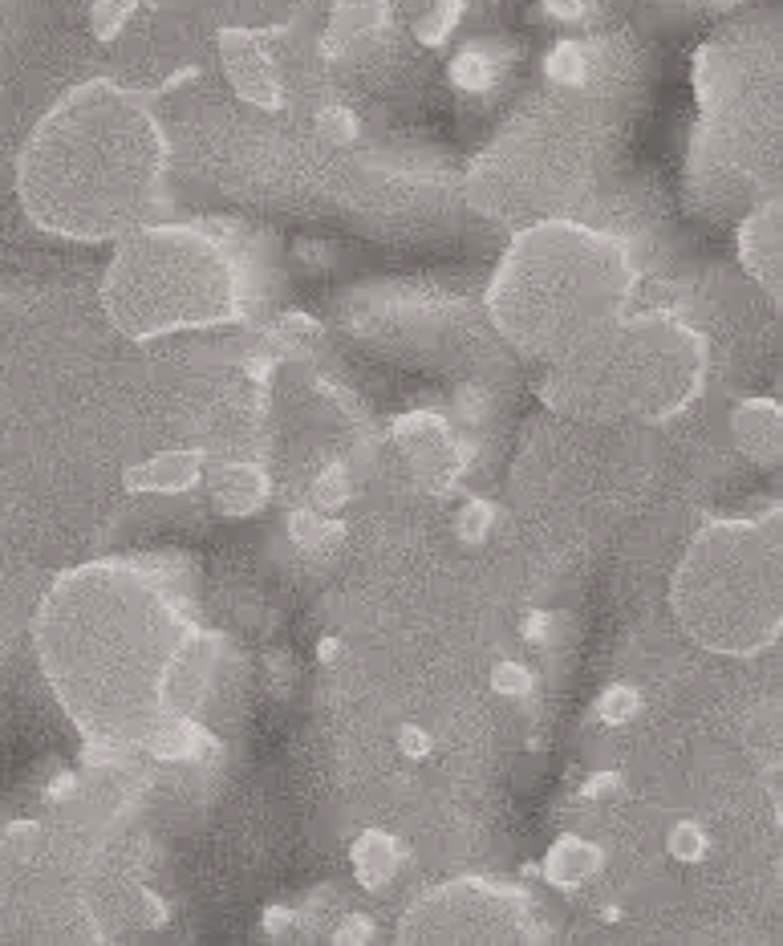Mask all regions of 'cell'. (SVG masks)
Segmentation results:
<instances>
[{
  "label": "cell",
  "mask_w": 783,
  "mask_h": 946,
  "mask_svg": "<svg viewBox=\"0 0 783 946\" xmlns=\"http://www.w3.org/2000/svg\"><path fill=\"white\" fill-rule=\"evenodd\" d=\"M402 943H536L540 918L523 890L488 878L434 885L402 915Z\"/></svg>",
  "instance_id": "52a82bcc"
},
{
  "label": "cell",
  "mask_w": 783,
  "mask_h": 946,
  "mask_svg": "<svg viewBox=\"0 0 783 946\" xmlns=\"http://www.w3.org/2000/svg\"><path fill=\"white\" fill-rule=\"evenodd\" d=\"M261 926H264V934L280 938L285 931H292V926H296V915H292L289 906H268V910H264V918H261Z\"/></svg>",
  "instance_id": "4dcf8cb0"
},
{
  "label": "cell",
  "mask_w": 783,
  "mask_h": 946,
  "mask_svg": "<svg viewBox=\"0 0 783 946\" xmlns=\"http://www.w3.org/2000/svg\"><path fill=\"white\" fill-rule=\"evenodd\" d=\"M451 81L459 86V90H488L495 81V65L488 53H479V49H467V53H459L455 58V65H451Z\"/></svg>",
  "instance_id": "d6986e66"
},
{
  "label": "cell",
  "mask_w": 783,
  "mask_h": 946,
  "mask_svg": "<svg viewBox=\"0 0 783 946\" xmlns=\"http://www.w3.org/2000/svg\"><path fill=\"white\" fill-rule=\"evenodd\" d=\"M601 861H605V854H601L593 841L577 837V833H565V837L553 841V849L544 857V878H548V885H556V890H577V885H584L589 878H597Z\"/></svg>",
  "instance_id": "5bb4252c"
},
{
  "label": "cell",
  "mask_w": 783,
  "mask_h": 946,
  "mask_svg": "<svg viewBox=\"0 0 783 946\" xmlns=\"http://www.w3.org/2000/svg\"><path fill=\"white\" fill-rule=\"evenodd\" d=\"M637 711H642V695H637L633 686L617 683V686H605V691H601V698H597L601 723L617 728V723H630Z\"/></svg>",
  "instance_id": "44dd1931"
},
{
  "label": "cell",
  "mask_w": 783,
  "mask_h": 946,
  "mask_svg": "<svg viewBox=\"0 0 783 946\" xmlns=\"http://www.w3.org/2000/svg\"><path fill=\"white\" fill-rule=\"evenodd\" d=\"M33 646L90 752L147 747L159 723L191 715L212 674V638L163 560H90L53 581Z\"/></svg>",
  "instance_id": "6da1fadb"
},
{
  "label": "cell",
  "mask_w": 783,
  "mask_h": 946,
  "mask_svg": "<svg viewBox=\"0 0 783 946\" xmlns=\"http://www.w3.org/2000/svg\"><path fill=\"white\" fill-rule=\"evenodd\" d=\"M626 792V780L617 772H597V775H589V784L581 789L584 800H609V796H621Z\"/></svg>",
  "instance_id": "f1b7e54d"
},
{
  "label": "cell",
  "mask_w": 783,
  "mask_h": 946,
  "mask_svg": "<svg viewBox=\"0 0 783 946\" xmlns=\"http://www.w3.org/2000/svg\"><path fill=\"white\" fill-rule=\"evenodd\" d=\"M163 172L151 114L110 86H86L46 118L21 159L25 207L62 236H114L147 212Z\"/></svg>",
  "instance_id": "7a4b0ae2"
},
{
  "label": "cell",
  "mask_w": 783,
  "mask_h": 946,
  "mask_svg": "<svg viewBox=\"0 0 783 946\" xmlns=\"http://www.w3.org/2000/svg\"><path fill=\"white\" fill-rule=\"evenodd\" d=\"M289 537L292 544H301L305 553H333L341 541H345V525L338 520H325L321 508H296L289 516Z\"/></svg>",
  "instance_id": "e0dca14e"
},
{
  "label": "cell",
  "mask_w": 783,
  "mask_h": 946,
  "mask_svg": "<svg viewBox=\"0 0 783 946\" xmlns=\"http://www.w3.org/2000/svg\"><path fill=\"white\" fill-rule=\"evenodd\" d=\"M666 849H670V857L682 861V866H698V861L707 857L710 841H707V833H703V824L678 821L674 829H670V837H666Z\"/></svg>",
  "instance_id": "ffe728a7"
},
{
  "label": "cell",
  "mask_w": 783,
  "mask_h": 946,
  "mask_svg": "<svg viewBox=\"0 0 783 946\" xmlns=\"http://www.w3.org/2000/svg\"><path fill=\"white\" fill-rule=\"evenodd\" d=\"M382 21V0H345L338 9V33H366Z\"/></svg>",
  "instance_id": "cb8c5ba5"
},
{
  "label": "cell",
  "mask_w": 783,
  "mask_h": 946,
  "mask_svg": "<svg viewBox=\"0 0 783 946\" xmlns=\"http://www.w3.org/2000/svg\"><path fill=\"white\" fill-rule=\"evenodd\" d=\"M775 207H763L759 216L743 228V261L755 273V280L768 289V293H780V252H775Z\"/></svg>",
  "instance_id": "2e32d148"
},
{
  "label": "cell",
  "mask_w": 783,
  "mask_h": 946,
  "mask_svg": "<svg viewBox=\"0 0 783 946\" xmlns=\"http://www.w3.org/2000/svg\"><path fill=\"white\" fill-rule=\"evenodd\" d=\"M317 654H321V658H333V654H338V642H333V638H329V642H321V646H317Z\"/></svg>",
  "instance_id": "d6a6232c"
},
{
  "label": "cell",
  "mask_w": 783,
  "mask_h": 946,
  "mask_svg": "<svg viewBox=\"0 0 783 946\" xmlns=\"http://www.w3.org/2000/svg\"><path fill=\"white\" fill-rule=\"evenodd\" d=\"M102 301L110 321L135 342L224 326L244 313L231 256L191 228H159L130 240L110 264Z\"/></svg>",
  "instance_id": "8992f818"
},
{
  "label": "cell",
  "mask_w": 783,
  "mask_h": 946,
  "mask_svg": "<svg viewBox=\"0 0 783 946\" xmlns=\"http://www.w3.org/2000/svg\"><path fill=\"white\" fill-rule=\"evenodd\" d=\"M399 747H402V756L422 760V756H430V735L418 728V723H406V728L399 731Z\"/></svg>",
  "instance_id": "f546056e"
},
{
  "label": "cell",
  "mask_w": 783,
  "mask_h": 946,
  "mask_svg": "<svg viewBox=\"0 0 783 946\" xmlns=\"http://www.w3.org/2000/svg\"><path fill=\"white\" fill-rule=\"evenodd\" d=\"M731 434H735L738 451L763 467L780 464V403L775 399H747L735 406L731 415Z\"/></svg>",
  "instance_id": "30bf717a"
},
{
  "label": "cell",
  "mask_w": 783,
  "mask_h": 946,
  "mask_svg": "<svg viewBox=\"0 0 783 946\" xmlns=\"http://www.w3.org/2000/svg\"><path fill=\"white\" fill-rule=\"evenodd\" d=\"M268 492H273V483H268V471L261 464H228L219 467L212 480L215 513L224 516L261 513L264 504H268Z\"/></svg>",
  "instance_id": "7c38bea8"
},
{
  "label": "cell",
  "mask_w": 783,
  "mask_h": 946,
  "mask_svg": "<svg viewBox=\"0 0 783 946\" xmlns=\"http://www.w3.org/2000/svg\"><path fill=\"white\" fill-rule=\"evenodd\" d=\"M463 13V0H443L439 9L430 16H422V25H418V37L427 41V46H443L446 41V33L455 29V21H459Z\"/></svg>",
  "instance_id": "484cf974"
},
{
  "label": "cell",
  "mask_w": 783,
  "mask_h": 946,
  "mask_svg": "<svg viewBox=\"0 0 783 946\" xmlns=\"http://www.w3.org/2000/svg\"><path fill=\"white\" fill-rule=\"evenodd\" d=\"M678 626L710 654L747 658L775 646L780 605V508L710 520L670 577Z\"/></svg>",
  "instance_id": "5b68a950"
},
{
  "label": "cell",
  "mask_w": 783,
  "mask_h": 946,
  "mask_svg": "<svg viewBox=\"0 0 783 946\" xmlns=\"http://www.w3.org/2000/svg\"><path fill=\"white\" fill-rule=\"evenodd\" d=\"M350 496H354V480H350L345 467H325L321 476L313 480V508H321V513L345 508Z\"/></svg>",
  "instance_id": "ac0fdd59"
},
{
  "label": "cell",
  "mask_w": 783,
  "mask_h": 946,
  "mask_svg": "<svg viewBox=\"0 0 783 946\" xmlns=\"http://www.w3.org/2000/svg\"><path fill=\"white\" fill-rule=\"evenodd\" d=\"M492 525H495V508L488 500H467L459 513H455V537H459L463 544L488 541Z\"/></svg>",
  "instance_id": "7402d4cb"
},
{
  "label": "cell",
  "mask_w": 783,
  "mask_h": 946,
  "mask_svg": "<svg viewBox=\"0 0 783 946\" xmlns=\"http://www.w3.org/2000/svg\"><path fill=\"white\" fill-rule=\"evenodd\" d=\"M703 333L674 317H617L589 342L548 362L540 399L589 422H666L707 382Z\"/></svg>",
  "instance_id": "277c9868"
},
{
  "label": "cell",
  "mask_w": 783,
  "mask_h": 946,
  "mask_svg": "<svg viewBox=\"0 0 783 946\" xmlns=\"http://www.w3.org/2000/svg\"><path fill=\"white\" fill-rule=\"evenodd\" d=\"M548 78L553 81H565V86H577L584 81V49L565 41V46H556L548 53Z\"/></svg>",
  "instance_id": "603a6c76"
},
{
  "label": "cell",
  "mask_w": 783,
  "mask_h": 946,
  "mask_svg": "<svg viewBox=\"0 0 783 946\" xmlns=\"http://www.w3.org/2000/svg\"><path fill=\"white\" fill-rule=\"evenodd\" d=\"M394 443L406 451V459L430 476V488L443 492L451 483L459 480L463 464H467V451L459 443H451V431L439 415L430 411H411L394 422Z\"/></svg>",
  "instance_id": "ba28073f"
},
{
  "label": "cell",
  "mask_w": 783,
  "mask_h": 946,
  "mask_svg": "<svg viewBox=\"0 0 783 946\" xmlns=\"http://www.w3.org/2000/svg\"><path fill=\"white\" fill-rule=\"evenodd\" d=\"M492 691L504 698H528L532 695V670L523 663H500L492 670Z\"/></svg>",
  "instance_id": "d4e9b609"
},
{
  "label": "cell",
  "mask_w": 783,
  "mask_h": 946,
  "mask_svg": "<svg viewBox=\"0 0 783 946\" xmlns=\"http://www.w3.org/2000/svg\"><path fill=\"white\" fill-rule=\"evenodd\" d=\"M633 273L617 240L569 224L536 228L507 252L488 293L495 326L528 357L556 362L617 321Z\"/></svg>",
  "instance_id": "3957f363"
},
{
  "label": "cell",
  "mask_w": 783,
  "mask_h": 946,
  "mask_svg": "<svg viewBox=\"0 0 783 946\" xmlns=\"http://www.w3.org/2000/svg\"><path fill=\"white\" fill-rule=\"evenodd\" d=\"M224 62H228L231 86L244 93L248 102H256L264 110L280 106L277 70L248 33H224Z\"/></svg>",
  "instance_id": "9c48e42d"
},
{
  "label": "cell",
  "mask_w": 783,
  "mask_h": 946,
  "mask_svg": "<svg viewBox=\"0 0 783 946\" xmlns=\"http://www.w3.org/2000/svg\"><path fill=\"white\" fill-rule=\"evenodd\" d=\"M142 752H151L154 760L163 764H187V760H212L219 756V744L212 740V731H203L191 715H171L167 723H159L154 735L147 740Z\"/></svg>",
  "instance_id": "4fadbf2b"
},
{
  "label": "cell",
  "mask_w": 783,
  "mask_h": 946,
  "mask_svg": "<svg viewBox=\"0 0 783 946\" xmlns=\"http://www.w3.org/2000/svg\"><path fill=\"white\" fill-rule=\"evenodd\" d=\"M350 861H354V878L362 890H382V885L394 882V873L402 866V849L399 841L382 833V829H366L357 833L354 849H350Z\"/></svg>",
  "instance_id": "9a60e30c"
},
{
  "label": "cell",
  "mask_w": 783,
  "mask_h": 946,
  "mask_svg": "<svg viewBox=\"0 0 783 946\" xmlns=\"http://www.w3.org/2000/svg\"><path fill=\"white\" fill-rule=\"evenodd\" d=\"M338 946H354V943H369L374 938V918L369 915H350V918H341V926L333 934H329Z\"/></svg>",
  "instance_id": "83f0119b"
},
{
  "label": "cell",
  "mask_w": 783,
  "mask_h": 946,
  "mask_svg": "<svg viewBox=\"0 0 783 946\" xmlns=\"http://www.w3.org/2000/svg\"><path fill=\"white\" fill-rule=\"evenodd\" d=\"M203 480V451H163L147 464L130 467L126 471V492H163V496H175V492H187Z\"/></svg>",
  "instance_id": "8fae6325"
},
{
  "label": "cell",
  "mask_w": 783,
  "mask_h": 946,
  "mask_svg": "<svg viewBox=\"0 0 783 946\" xmlns=\"http://www.w3.org/2000/svg\"><path fill=\"white\" fill-rule=\"evenodd\" d=\"M317 126H321V135L329 142H354L357 139V118L350 114V110H341V106H329L321 110V118H317Z\"/></svg>",
  "instance_id": "4316f807"
},
{
  "label": "cell",
  "mask_w": 783,
  "mask_h": 946,
  "mask_svg": "<svg viewBox=\"0 0 783 946\" xmlns=\"http://www.w3.org/2000/svg\"><path fill=\"white\" fill-rule=\"evenodd\" d=\"M523 630H528V638H532V642H544V630H548V614H528Z\"/></svg>",
  "instance_id": "1f68e13d"
}]
</instances>
